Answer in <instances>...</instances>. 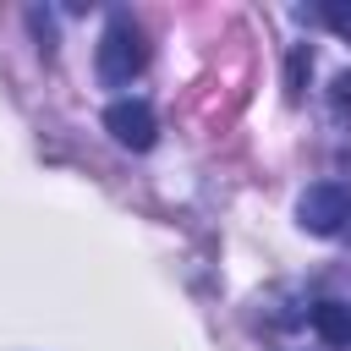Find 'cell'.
<instances>
[{
    "mask_svg": "<svg viewBox=\"0 0 351 351\" xmlns=\"http://www.w3.org/2000/svg\"><path fill=\"white\" fill-rule=\"evenodd\" d=\"M104 132H110L121 148L148 154V148H154V137H159V121H154V110H148L143 99H115V104L104 110Z\"/></svg>",
    "mask_w": 351,
    "mask_h": 351,
    "instance_id": "3957f363",
    "label": "cell"
},
{
    "mask_svg": "<svg viewBox=\"0 0 351 351\" xmlns=\"http://www.w3.org/2000/svg\"><path fill=\"white\" fill-rule=\"evenodd\" d=\"M318 16H324L340 38H351V0H329V5H318Z\"/></svg>",
    "mask_w": 351,
    "mask_h": 351,
    "instance_id": "5b68a950",
    "label": "cell"
},
{
    "mask_svg": "<svg viewBox=\"0 0 351 351\" xmlns=\"http://www.w3.org/2000/svg\"><path fill=\"white\" fill-rule=\"evenodd\" d=\"M313 335L324 346H351V307L346 302H318L313 307Z\"/></svg>",
    "mask_w": 351,
    "mask_h": 351,
    "instance_id": "277c9868",
    "label": "cell"
},
{
    "mask_svg": "<svg viewBox=\"0 0 351 351\" xmlns=\"http://www.w3.org/2000/svg\"><path fill=\"white\" fill-rule=\"evenodd\" d=\"M296 225L313 236H346L351 230V186L340 181H313L296 197Z\"/></svg>",
    "mask_w": 351,
    "mask_h": 351,
    "instance_id": "7a4b0ae2",
    "label": "cell"
},
{
    "mask_svg": "<svg viewBox=\"0 0 351 351\" xmlns=\"http://www.w3.org/2000/svg\"><path fill=\"white\" fill-rule=\"evenodd\" d=\"M143 66H148V38H143V27H137L126 11H115L110 27H104V38H99V77H104L110 88H121V82H132Z\"/></svg>",
    "mask_w": 351,
    "mask_h": 351,
    "instance_id": "6da1fadb",
    "label": "cell"
},
{
    "mask_svg": "<svg viewBox=\"0 0 351 351\" xmlns=\"http://www.w3.org/2000/svg\"><path fill=\"white\" fill-rule=\"evenodd\" d=\"M335 104H340V110H351V71H340V77H335Z\"/></svg>",
    "mask_w": 351,
    "mask_h": 351,
    "instance_id": "8992f818",
    "label": "cell"
}]
</instances>
